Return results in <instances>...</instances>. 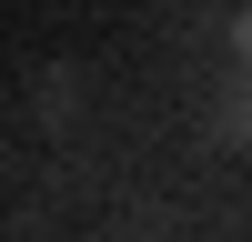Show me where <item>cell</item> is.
Instances as JSON below:
<instances>
[{"label":"cell","instance_id":"1","mask_svg":"<svg viewBox=\"0 0 252 242\" xmlns=\"http://www.w3.org/2000/svg\"><path fill=\"white\" fill-rule=\"evenodd\" d=\"M212 141H252V81H242L232 101H222V121H212Z\"/></svg>","mask_w":252,"mask_h":242},{"label":"cell","instance_id":"2","mask_svg":"<svg viewBox=\"0 0 252 242\" xmlns=\"http://www.w3.org/2000/svg\"><path fill=\"white\" fill-rule=\"evenodd\" d=\"M232 51H242V60H252V10H242V20H232Z\"/></svg>","mask_w":252,"mask_h":242}]
</instances>
